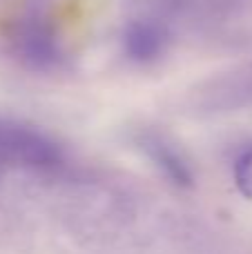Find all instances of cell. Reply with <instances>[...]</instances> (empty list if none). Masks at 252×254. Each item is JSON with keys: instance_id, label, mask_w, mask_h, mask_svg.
Wrapping results in <instances>:
<instances>
[{"instance_id": "1", "label": "cell", "mask_w": 252, "mask_h": 254, "mask_svg": "<svg viewBox=\"0 0 252 254\" xmlns=\"http://www.w3.org/2000/svg\"><path fill=\"white\" fill-rule=\"evenodd\" d=\"M61 147L31 125L0 119V163L29 170H52L61 165Z\"/></svg>"}, {"instance_id": "2", "label": "cell", "mask_w": 252, "mask_h": 254, "mask_svg": "<svg viewBox=\"0 0 252 254\" xmlns=\"http://www.w3.org/2000/svg\"><path fill=\"white\" fill-rule=\"evenodd\" d=\"M168 34L152 20H132L123 31V47L134 63H152L165 52Z\"/></svg>"}, {"instance_id": "3", "label": "cell", "mask_w": 252, "mask_h": 254, "mask_svg": "<svg viewBox=\"0 0 252 254\" xmlns=\"http://www.w3.org/2000/svg\"><path fill=\"white\" fill-rule=\"evenodd\" d=\"M16 52L25 65L34 69L52 67L58 58V49L52 34L38 22H27L16 36Z\"/></svg>"}, {"instance_id": "4", "label": "cell", "mask_w": 252, "mask_h": 254, "mask_svg": "<svg viewBox=\"0 0 252 254\" xmlns=\"http://www.w3.org/2000/svg\"><path fill=\"white\" fill-rule=\"evenodd\" d=\"M141 147L147 154V158L163 172V176L170 183H174L177 188H192L194 185V174H192L190 165L183 161V156L170 143H165L159 136H145L141 140Z\"/></svg>"}, {"instance_id": "5", "label": "cell", "mask_w": 252, "mask_h": 254, "mask_svg": "<svg viewBox=\"0 0 252 254\" xmlns=\"http://www.w3.org/2000/svg\"><path fill=\"white\" fill-rule=\"evenodd\" d=\"M235 185L246 198H252V147H248L235 163Z\"/></svg>"}]
</instances>
